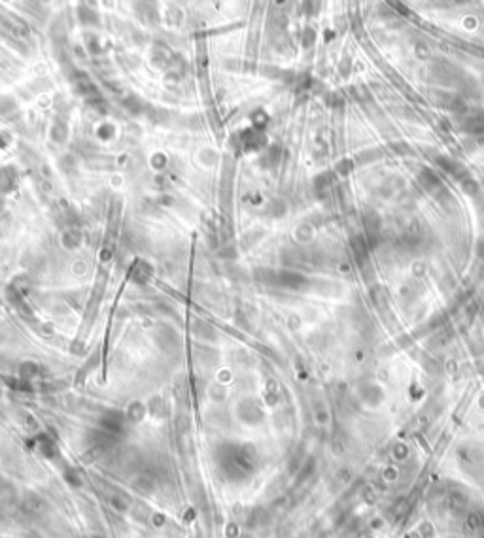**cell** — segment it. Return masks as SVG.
Segmentation results:
<instances>
[{"instance_id":"6da1fadb","label":"cell","mask_w":484,"mask_h":538,"mask_svg":"<svg viewBox=\"0 0 484 538\" xmlns=\"http://www.w3.org/2000/svg\"><path fill=\"white\" fill-rule=\"evenodd\" d=\"M23 510L25 512H31V514H36L40 510V500L38 498H29L25 504H23Z\"/></svg>"}]
</instances>
